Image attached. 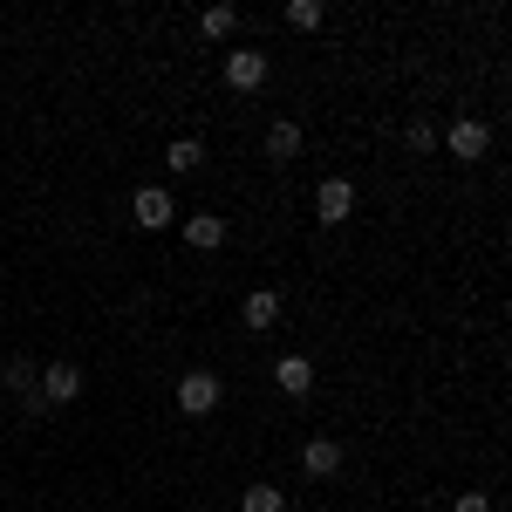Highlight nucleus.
I'll use <instances>...</instances> for the list:
<instances>
[{"label": "nucleus", "instance_id": "7ed1b4c3", "mask_svg": "<svg viewBox=\"0 0 512 512\" xmlns=\"http://www.w3.org/2000/svg\"><path fill=\"white\" fill-rule=\"evenodd\" d=\"M41 396H48V403H76L82 396V369L76 362H48V369H41Z\"/></svg>", "mask_w": 512, "mask_h": 512}, {"label": "nucleus", "instance_id": "f257e3e1", "mask_svg": "<svg viewBox=\"0 0 512 512\" xmlns=\"http://www.w3.org/2000/svg\"><path fill=\"white\" fill-rule=\"evenodd\" d=\"M178 410H185V417H205V410H219V376H212V369H192V376H178Z\"/></svg>", "mask_w": 512, "mask_h": 512}, {"label": "nucleus", "instance_id": "0eeeda50", "mask_svg": "<svg viewBox=\"0 0 512 512\" xmlns=\"http://www.w3.org/2000/svg\"><path fill=\"white\" fill-rule=\"evenodd\" d=\"M444 144H451V158H465V164H478L485 158V144H492V130H485V123H451V137H444Z\"/></svg>", "mask_w": 512, "mask_h": 512}, {"label": "nucleus", "instance_id": "20e7f679", "mask_svg": "<svg viewBox=\"0 0 512 512\" xmlns=\"http://www.w3.org/2000/svg\"><path fill=\"white\" fill-rule=\"evenodd\" d=\"M301 472L308 478H335L342 472V444H335V437H308V444H301Z\"/></svg>", "mask_w": 512, "mask_h": 512}, {"label": "nucleus", "instance_id": "4468645a", "mask_svg": "<svg viewBox=\"0 0 512 512\" xmlns=\"http://www.w3.org/2000/svg\"><path fill=\"white\" fill-rule=\"evenodd\" d=\"M164 164H171V171H198V164H205V144H192V137H178Z\"/></svg>", "mask_w": 512, "mask_h": 512}, {"label": "nucleus", "instance_id": "a211bd4d", "mask_svg": "<svg viewBox=\"0 0 512 512\" xmlns=\"http://www.w3.org/2000/svg\"><path fill=\"white\" fill-rule=\"evenodd\" d=\"M451 512H492V506H485V492H465V499H458Z\"/></svg>", "mask_w": 512, "mask_h": 512}, {"label": "nucleus", "instance_id": "2eb2a0df", "mask_svg": "<svg viewBox=\"0 0 512 512\" xmlns=\"http://www.w3.org/2000/svg\"><path fill=\"white\" fill-rule=\"evenodd\" d=\"M233 21H239L233 7H212V14L198 21V35H212V41H219V35H233Z\"/></svg>", "mask_w": 512, "mask_h": 512}, {"label": "nucleus", "instance_id": "39448f33", "mask_svg": "<svg viewBox=\"0 0 512 512\" xmlns=\"http://www.w3.org/2000/svg\"><path fill=\"white\" fill-rule=\"evenodd\" d=\"M130 212H137V226H144V233H164V226H171V192L144 185V192L130 198Z\"/></svg>", "mask_w": 512, "mask_h": 512}, {"label": "nucleus", "instance_id": "f3484780", "mask_svg": "<svg viewBox=\"0 0 512 512\" xmlns=\"http://www.w3.org/2000/svg\"><path fill=\"white\" fill-rule=\"evenodd\" d=\"M431 144H437V130H431V123H424V117H417V123H410V151H417V158H424V151H431Z\"/></svg>", "mask_w": 512, "mask_h": 512}, {"label": "nucleus", "instance_id": "1a4fd4ad", "mask_svg": "<svg viewBox=\"0 0 512 512\" xmlns=\"http://www.w3.org/2000/svg\"><path fill=\"white\" fill-rule=\"evenodd\" d=\"M185 246H192V253H219V246H226V219L192 212V219H185Z\"/></svg>", "mask_w": 512, "mask_h": 512}, {"label": "nucleus", "instance_id": "6e6552de", "mask_svg": "<svg viewBox=\"0 0 512 512\" xmlns=\"http://www.w3.org/2000/svg\"><path fill=\"white\" fill-rule=\"evenodd\" d=\"M239 321H246L253 335H260V328H274V321H280V294H274V287H253V294L239 301Z\"/></svg>", "mask_w": 512, "mask_h": 512}, {"label": "nucleus", "instance_id": "9d476101", "mask_svg": "<svg viewBox=\"0 0 512 512\" xmlns=\"http://www.w3.org/2000/svg\"><path fill=\"white\" fill-rule=\"evenodd\" d=\"M274 383H280L287 396H308V390H315V369H308V355H280Z\"/></svg>", "mask_w": 512, "mask_h": 512}, {"label": "nucleus", "instance_id": "f03ea898", "mask_svg": "<svg viewBox=\"0 0 512 512\" xmlns=\"http://www.w3.org/2000/svg\"><path fill=\"white\" fill-rule=\"evenodd\" d=\"M315 212H321V226H342V219L355 212V185L349 178H328V185L315 192Z\"/></svg>", "mask_w": 512, "mask_h": 512}, {"label": "nucleus", "instance_id": "dca6fc26", "mask_svg": "<svg viewBox=\"0 0 512 512\" xmlns=\"http://www.w3.org/2000/svg\"><path fill=\"white\" fill-rule=\"evenodd\" d=\"M321 21V0H294V7H287V28H315Z\"/></svg>", "mask_w": 512, "mask_h": 512}, {"label": "nucleus", "instance_id": "9b49d317", "mask_svg": "<svg viewBox=\"0 0 512 512\" xmlns=\"http://www.w3.org/2000/svg\"><path fill=\"white\" fill-rule=\"evenodd\" d=\"M267 158L274 164L301 158V123H274V130H267Z\"/></svg>", "mask_w": 512, "mask_h": 512}, {"label": "nucleus", "instance_id": "423d86ee", "mask_svg": "<svg viewBox=\"0 0 512 512\" xmlns=\"http://www.w3.org/2000/svg\"><path fill=\"white\" fill-rule=\"evenodd\" d=\"M226 82H233V89H260V82H267V55H260V48H233V55H226Z\"/></svg>", "mask_w": 512, "mask_h": 512}, {"label": "nucleus", "instance_id": "f8f14e48", "mask_svg": "<svg viewBox=\"0 0 512 512\" xmlns=\"http://www.w3.org/2000/svg\"><path fill=\"white\" fill-rule=\"evenodd\" d=\"M287 506V492H274V485H253V492H239V512H280Z\"/></svg>", "mask_w": 512, "mask_h": 512}, {"label": "nucleus", "instance_id": "ddd939ff", "mask_svg": "<svg viewBox=\"0 0 512 512\" xmlns=\"http://www.w3.org/2000/svg\"><path fill=\"white\" fill-rule=\"evenodd\" d=\"M7 396H21V403H35V369H28L21 355L7 362Z\"/></svg>", "mask_w": 512, "mask_h": 512}]
</instances>
